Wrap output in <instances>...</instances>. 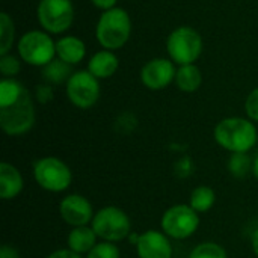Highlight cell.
<instances>
[{"label":"cell","mask_w":258,"mask_h":258,"mask_svg":"<svg viewBox=\"0 0 258 258\" xmlns=\"http://www.w3.org/2000/svg\"><path fill=\"white\" fill-rule=\"evenodd\" d=\"M215 141L230 153H249L258 142V132L251 119L230 116L219 121L213 132Z\"/></svg>","instance_id":"obj_1"},{"label":"cell","mask_w":258,"mask_h":258,"mask_svg":"<svg viewBox=\"0 0 258 258\" xmlns=\"http://www.w3.org/2000/svg\"><path fill=\"white\" fill-rule=\"evenodd\" d=\"M132 35V20L125 9L113 8L104 11L97 23L95 36L104 50L115 51L125 45Z\"/></svg>","instance_id":"obj_2"},{"label":"cell","mask_w":258,"mask_h":258,"mask_svg":"<svg viewBox=\"0 0 258 258\" xmlns=\"http://www.w3.org/2000/svg\"><path fill=\"white\" fill-rule=\"evenodd\" d=\"M91 227L98 239L112 243L125 240L132 233V221L128 215L115 206H106L100 209L94 215Z\"/></svg>","instance_id":"obj_3"},{"label":"cell","mask_w":258,"mask_h":258,"mask_svg":"<svg viewBox=\"0 0 258 258\" xmlns=\"http://www.w3.org/2000/svg\"><path fill=\"white\" fill-rule=\"evenodd\" d=\"M33 178L44 190L59 194L71 186L73 171L59 157L47 156L33 162Z\"/></svg>","instance_id":"obj_4"},{"label":"cell","mask_w":258,"mask_h":258,"mask_svg":"<svg viewBox=\"0 0 258 258\" xmlns=\"http://www.w3.org/2000/svg\"><path fill=\"white\" fill-rule=\"evenodd\" d=\"M166 50L172 62L178 65L195 63L203 53V38L194 27L181 26L168 36Z\"/></svg>","instance_id":"obj_5"},{"label":"cell","mask_w":258,"mask_h":258,"mask_svg":"<svg viewBox=\"0 0 258 258\" xmlns=\"http://www.w3.org/2000/svg\"><path fill=\"white\" fill-rule=\"evenodd\" d=\"M18 56L33 67H45L56 56V42L45 30H29L18 41Z\"/></svg>","instance_id":"obj_6"},{"label":"cell","mask_w":258,"mask_h":258,"mask_svg":"<svg viewBox=\"0 0 258 258\" xmlns=\"http://www.w3.org/2000/svg\"><path fill=\"white\" fill-rule=\"evenodd\" d=\"M35 104L27 89L15 104L0 109V127L8 136H21L30 132L35 125Z\"/></svg>","instance_id":"obj_7"},{"label":"cell","mask_w":258,"mask_h":258,"mask_svg":"<svg viewBox=\"0 0 258 258\" xmlns=\"http://www.w3.org/2000/svg\"><path fill=\"white\" fill-rule=\"evenodd\" d=\"M162 231L175 240H184L194 236L200 227V215L189 204H175L165 210L162 221Z\"/></svg>","instance_id":"obj_8"},{"label":"cell","mask_w":258,"mask_h":258,"mask_svg":"<svg viewBox=\"0 0 258 258\" xmlns=\"http://www.w3.org/2000/svg\"><path fill=\"white\" fill-rule=\"evenodd\" d=\"M38 21L47 33L59 35L67 32L74 21V6L71 0H39Z\"/></svg>","instance_id":"obj_9"},{"label":"cell","mask_w":258,"mask_h":258,"mask_svg":"<svg viewBox=\"0 0 258 258\" xmlns=\"http://www.w3.org/2000/svg\"><path fill=\"white\" fill-rule=\"evenodd\" d=\"M67 97L79 109H91L100 98V83L88 70L73 73L67 82Z\"/></svg>","instance_id":"obj_10"},{"label":"cell","mask_w":258,"mask_h":258,"mask_svg":"<svg viewBox=\"0 0 258 258\" xmlns=\"http://www.w3.org/2000/svg\"><path fill=\"white\" fill-rule=\"evenodd\" d=\"M177 68L174 62L165 57H156L148 60L141 70V82L151 91H160L169 86L175 80Z\"/></svg>","instance_id":"obj_11"},{"label":"cell","mask_w":258,"mask_h":258,"mask_svg":"<svg viewBox=\"0 0 258 258\" xmlns=\"http://www.w3.org/2000/svg\"><path fill=\"white\" fill-rule=\"evenodd\" d=\"M59 213L63 222L73 228L91 224L95 215L89 200L79 194H71L65 197L59 204Z\"/></svg>","instance_id":"obj_12"},{"label":"cell","mask_w":258,"mask_h":258,"mask_svg":"<svg viewBox=\"0 0 258 258\" xmlns=\"http://www.w3.org/2000/svg\"><path fill=\"white\" fill-rule=\"evenodd\" d=\"M136 252L139 258H172V245L163 231L148 230L139 236Z\"/></svg>","instance_id":"obj_13"},{"label":"cell","mask_w":258,"mask_h":258,"mask_svg":"<svg viewBox=\"0 0 258 258\" xmlns=\"http://www.w3.org/2000/svg\"><path fill=\"white\" fill-rule=\"evenodd\" d=\"M24 187V180L20 171L8 163L2 162L0 163V197L5 201L17 198Z\"/></svg>","instance_id":"obj_14"},{"label":"cell","mask_w":258,"mask_h":258,"mask_svg":"<svg viewBox=\"0 0 258 258\" xmlns=\"http://www.w3.org/2000/svg\"><path fill=\"white\" fill-rule=\"evenodd\" d=\"M85 54H86V45L77 36L67 35L56 41V56L70 65L80 63L85 59Z\"/></svg>","instance_id":"obj_15"},{"label":"cell","mask_w":258,"mask_h":258,"mask_svg":"<svg viewBox=\"0 0 258 258\" xmlns=\"http://www.w3.org/2000/svg\"><path fill=\"white\" fill-rule=\"evenodd\" d=\"M119 67V60L116 54L110 50H100L97 51L88 62V71L100 79H109L112 77Z\"/></svg>","instance_id":"obj_16"},{"label":"cell","mask_w":258,"mask_h":258,"mask_svg":"<svg viewBox=\"0 0 258 258\" xmlns=\"http://www.w3.org/2000/svg\"><path fill=\"white\" fill-rule=\"evenodd\" d=\"M98 236L92 230L91 225H83V227H74L67 239L68 249L74 251L76 254H88L98 242Z\"/></svg>","instance_id":"obj_17"},{"label":"cell","mask_w":258,"mask_h":258,"mask_svg":"<svg viewBox=\"0 0 258 258\" xmlns=\"http://www.w3.org/2000/svg\"><path fill=\"white\" fill-rule=\"evenodd\" d=\"M175 85L180 91L183 92H195L200 89L201 83H203V74L201 70L195 65V63H189V65H180L177 68L175 73Z\"/></svg>","instance_id":"obj_18"},{"label":"cell","mask_w":258,"mask_h":258,"mask_svg":"<svg viewBox=\"0 0 258 258\" xmlns=\"http://www.w3.org/2000/svg\"><path fill=\"white\" fill-rule=\"evenodd\" d=\"M73 76L71 73V65L57 59H53L50 63L42 67V79L50 83V85H59V83H67L70 77Z\"/></svg>","instance_id":"obj_19"},{"label":"cell","mask_w":258,"mask_h":258,"mask_svg":"<svg viewBox=\"0 0 258 258\" xmlns=\"http://www.w3.org/2000/svg\"><path fill=\"white\" fill-rule=\"evenodd\" d=\"M216 203V194L209 186H198L192 190L189 198V206L200 215L207 213Z\"/></svg>","instance_id":"obj_20"},{"label":"cell","mask_w":258,"mask_h":258,"mask_svg":"<svg viewBox=\"0 0 258 258\" xmlns=\"http://www.w3.org/2000/svg\"><path fill=\"white\" fill-rule=\"evenodd\" d=\"M24 92L26 88L18 80L3 77L0 82V109H6L15 104Z\"/></svg>","instance_id":"obj_21"},{"label":"cell","mask_w":258,"mask_h":258,"mask_svg":"<svg viewBox=\"0 0 258 258\" xmlns=\"http://www.w3.org/2000/svg\"><path fill=\"white\" fill-rule=\"evenodd\" d=\"M15 39L14 20L8 12L0 14V54H8Z\"/></svg>","instance_id":"obj_22"},{"label":"cell","mask_w":258,"mask_h":258,"mask_svg":"<svg viewBox=\"0 0 258 258\" xmlns=\"http://www.w3.org/2000/svg\"><path fill=\"white\" fill-rule=\"evenodd\" d=\"M252 159L248 153H231L228 159V171L236 178H245L249 172H252Z\"/></svg>","instance_id":"obj_23"},{"label":"cell","mask_w":258,"mask_h":258,"mask_svg":"<svg viewBox=\"0 0 258 258\" xmlns=\"http://www.w3.org/2000/svg\"><path fill=\"white\" fill-rule=\"evenodd\" d=\"M189 258H228V254L221 245L215 242H204L194 248Z\"/></svg>","instance_id":"obj_24"},{"label":"cell","mask_w":258,"mask_h":258,"mask_svg":"<svg viewBox=\"0 0 258 258\" xmlns=\"http://www.w3.org/2000/svg\"><path fill=\"white\" fill-rule=\"evenodd\" d=\"M86 258H121V252L115 243L103 240L86 254Z\"/></svg>","instance_id":"obj_25"},{"label":"cell","mask_w":258,"mask_h":258,"mask_svg":"<svg viewBox=\"0 0 258 258\" xmlns=\"http://www.w3.org/2000/svg\"><path fill=\"white\" fill-rule=\"evenodd\" d=\"M21 70V62L17 56L8 53L0 54V73L6 79H14Z\"/></svg>","instance_id":"obj_26"},{"label":"cell","mask_w":258,"mask_h":258,"mask_svg":"<svg viewBox=\"0 0 258 258\" xmlns=\"http://www.w3.org/2000/svg\"><path fill=\"white\" fill-rule=\"evenodd\" d=\"M245 110L251 121L258 122V88L249 92V95L245 101Z\"/></svg>","instance_id":"obj_27"},{"label":"cell","mask_w":258,"mask_h":258,"mask_svg":"<svg viewBox=\"0 0 258 258\" xmlns=\"http://www.w3.org/2000/svg\"><path fill=\"white\" fill-rule=\"evenodd\" d=\"M53 95H54L53 94V86L50 83H47V82H44V83H41V85H38L35 88V98L41 104L50 103L53 100Z\"/></svg>","instance_id":"obj_28"},{"label":"cell","mask_w":258,"mask_h":258,"mask_svg":"<svg viewBox=\"0 0 258 258\" xmlns=\"http://www.w3.org/2000/svg\"><path fill=\"white\" fill-rule=\"evenodd\" d=\"M190 168H192V165H190V159H189V157H183V159H180V160H178V163H177V166H175V171H177V174H178V175H181V177H187V175H189V172H190Z\"/></svg>","instance_id":"obj_29"},{"label":"cell","mask_w":258,"mask_h":258,"mask_svg":"<svg viewBox=\"0 0 258 258\" xmlns=\"http://www.w3.org/2000/svg\"><path fill=\"white\" fill-rule=\"evenodd\" d=\"M47 258H83L80 254H76L74 251H71V249H57V251H54V252H51L50 255Z\"/></svg>","instance_id":"obj_30"},{"label":"cell","mask_w":258,"mask_h":258,"mask_svg":"<svg viewBox=\"0 0 258 258\" xmlns=\"http://www.w3.org/2000/svg\"><path fill=\"white\" fill-rule=\"evenodd\" d=\"M91 2H92V5H94L95 8L101 9L103 12L116 8V6H115V5H116V0H91Z\"/></svg>","instance_id":"obj_31"},{"label":"cell","mask_w":258,"mask_h":258,"mask_svg":"<svg viewBox=\"0 0 258 258\" xmlns=\"http://www.w3.org/2000/svg\"><path fill=\"white\" fill-rule=\"evenodd\" d=\"M0 258H20L18 251L11 245H3L0 248Z\"/></svg>","instance_id":"obj_32"},{"label":"cell","mask_w":258,"mask_h":258,"mask_svg":"<svg viewBox=\"0 0 258 258\" xmlns=\"http://www.w3.org/2000/svg\"><path fill=\"white\" fill-rule=\"evenodd\" d=\"M251 245H252L254 254H255L258 258V228L254 231V234H252V237H251Z\"/></svg>","instance_id":"obj_33"},{"label":"cell","mask_w":258,"mask_h":258,"mask_svg":"<svg viewBox=\"0 0 258 258\" xmlns=\"http://www.w3.org/2000/svg\"><path fill=\"white\" fill-rule=\"evenodd\" d=\"M252 174H254V177L258 180V154L255 156L254 162H252Z\"/></svg>","instance_id":"obj_34"},{"label":"cell","mask_w":258,"mask_h":258,"mask_svg":"<svg viewBox=\"0 0 258 258\" xmlns=\"http://www.w3.org/2000/svg\"><path fill=\"white\" fill-rule=\"evenodd\" d=\"M257 145H258V142H257Z\"/></svg>","instance_id":"obj_35"}]
</instances>
